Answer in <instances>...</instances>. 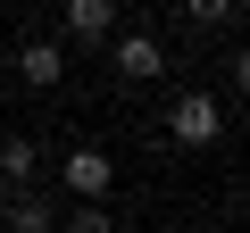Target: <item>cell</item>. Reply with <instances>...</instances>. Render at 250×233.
I'll return each mask as SVG.
<instances>
[{
	"instance_id": "obj_1",
	"label": "cell",
	"mask_w": 250,
	"mask_h": 233,
	"mask_svg": "<svg viewBox=\"0 0 250 233\" xmlns=\"http://www.w3.org/2000/svg\"><path fill=\"white\" fill-rule=\"evenodd\" d=\"M167 134H175L184 150H208V142L225 134V108H217V92H175V108H167Z\"/></svg>"
},
{
	"instance_id": "obj_2",
	"label": "cell",
	"mask_w": 250,
	"mask_h": 233,
	"mask_svg": "<svg viewBox=\"0 0 250 233\" xmlns=\"http://www.w3.org/2000/svg\"><path fill=\"white\" fill-rule=\"evenodd\" d=\"M108 67H117V83H159L167 75V42L159 34H108Z\"/></svg>"
},
{
	"instance_id": "obj_3",
	"label": "cell",
	"mask_w": 250,
	"mask_h": 233,
	"mask_svg": "<svg viewBox=\"0 0 250 233\" xmlns=\"http://www.w3.org/2000/svg\"><path fill=\"white\" fill-rule=\"evenodd\" d=\"M59 183H67V200H108V192H117V158L83 142V150L59 158Z\"/></svg>"
},
{
	"instance_id": "obj_4",
	"label": "cell",
	"mask_w": 250,
	"mask_h": 233,
	"mask_svg": "<svg viewBox=\"0 0 250 233\" xmlns=\"http://www.w3.org/2000/svg\"><path fill=\"white\" fill-rule=\"evenodd\" d=\"M17 83H25V92H59V83H67V50L34 34V42L17 50Z\"/></svg>"
},
{
	"instance_id": "obj_5",
	"label": "cell",
	"mask_w": 250,
	"mask_h": 233,
	"mask_svg": "<svg viewBox=\"0 0 250 233\" xmlns=\"http://www.w3.org/2000/svg\"><path fill=\"white\" fill-rule=\"evenodd\" d=\"M59 25H67V42H108L117 34V0H59Z\"/></svg>"
},
{
	"instance_id": "obj_6",
	"label": "cell",
	"mask_w": 250,
	"mask_h": 233,
	"mask_svg": "<svg viewBox=\"0 0 250 233\" xmlns=\"http://www.w3.org/2000/svg\"><path fill=\"white\" fill-rule=\"evenodd\" d=\"M0 225H9V233H50V225H59V208H50L34 183H17V192H9V208H0Z\"/></svg>"
},
{
	"instance_id": "obj_7",
	"label": "cell",
	"mask_w": 250,
	"mask_h": 233,
	"mask_svg": "<svg viewBox=\"0 0 250 233\" xmlns=\"http://www.w3.org/2000/svg\"><path fill=\"white\" fill-rule=\"evenodd\" d=\"M34 175H42V142H34V134H0V183L17 192V183H34Z\"/></svg>"
},
{
	"instance_id": "obj_8",
	"label": "cell",
	"mask_w": 250,
	"mask_h": 233,
	"mask_svg": "<svg viewBox=\"0 0 250 233\" xmlns=\"http://www.w3.org/2000/svg\"><path fill=\"white\" fill-rule=\"evenodd\" d=\"M67 233H117V216H108L100 200H75V208H67Z\"/></svg>"
},
{
	"instance_id": "obj_9",
	"label": "cell",
	"mask_w": 250,
	"mask_h": 233,
	"mask_svg": "<svg viewBox=\"0 0 250 233\" xmlns=\"http://www.w3.org/2000/svg\"><path fill=\"white\" fill-rule=\"evenodd\" d=\"M233 9H242V0H184V17H192V25H208V34H217V25H233Z\"/></svg>"
},
{
	"instance_id": "obj_10",
	"label": "cell",
	"mask_w": 250,
	"mask_h": 233,
	"mask_svg": "<svg viewBox=\"0 0 250 233\" xmlns=\"http://www.w3.org/2000/svg\"><path fill=\"white\" fill-rule=\"evenodd\" d=\"M225 75H233V92L250 100V50H233V67H225Z\"/></svg>"
}]
</instances>
